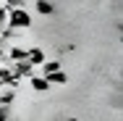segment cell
<instances>
[{"mask_svg":"<svg viewBox=\"0 0 123 121\" xmlns=\"http://www.w3.org/2000/svg\"><path fill=\"white\" fill-rule=\"evenodd\" d=\"M45 79H47V84H50V87H52V84H66V82H68V74L60 69V71L50 74V76H45Z\"/></svg>","mask_w":123,"mask_h":121,"instance_id":"9","label":"cell"},{"mask_svg":"<svg viewBox=\"0 0 123 121\" xmlns=\"http://www.w3.org/2000/svg\"><path fill=\"white\" fill-rule=\"evenodd\" d=\"M45 61H47V55H45L42 48H29L26 50V63H29L31 69H34V66H42Z\"/></svg>","mask_w":123,"mask_h":121,"instance_id":"2","label":"cell"},{"mask_svg":"<svg viewBox=\"0 0 123 121\" xmlns=\"http://www.w3.org/2000/svg\"><path fill=\"white\" fill-rule=\"evenodd\" d=\"M34 11H37V13H42V16H52V13H55V3L39 0V3H34Z\"/></svg>","mask_w":123,"mask_h":121,"instance_id":"8","label":"cell"},{"mask_svg":"<svg viewBox=\"0 0 123 121\" xmlns=\"http://www.w3.org/2000/svg\"><path fill=\"white\" fill-rule=\"evenodd\" d=\"M55 71H60V61H45L42 63V76H50Z\"/></svg>","mask_w":123,"mask_h":121,"instance_id":"10","label":"cell"},{"mask_svg":"<svg viewBox=\"0 0 123 121\" xmlns=\"http://www.w3.org/2000/svg\"><path fill=\"white\" fill-rule=\"evenodd\" d=\"M0 121H13V113H11V108L0 105Z\"/></svg>","mask_w":123,"mask_h":121,"instance_id":"12","label":"cell"},{"mask_svg":"<svg viewBox=\"0 0 123 121\" xmlns=\"http://www.w3.org/2000/svg\"><path fill=\"white\" fill-rule=\"evenodd\" d=\"M13 100H16V90H11V87H3V90H0V105L11 108Z\"/></svg>","mask_w":123,"mask_h":121,"instance_id":"7","label":"cell"},{"mask_svg":"<svg viewBox=\"0 0 123 121\" xmlns=\"http://www.w3.org/2000/svg\"><path fill=\"white\" fill-rule=\"evenodd\" d=\"M8 26L21 32L31 26V13H26V8H16V11H8Z\"/></svg>","mask_w":123,"mask_h":121,"instance_id":"1","label":"cell"},{"mask_svg":"<svg viewBox=\"0 0 123 121\" xmlns=\"http://www.w3.org/2000/svg\"><path fill=\"white\" fill-rule=\"evenodd\" d=\"M5 58H8L11 63H21V61H26V50L18 48V45H11V48L5 50Z\"/></svg>","mask_w":123,"mask_h":121,"instance_id":"5","label":"cell"},{"mask_svg":"<svg viewBox=\"0 0 123 121\" xmlns=\"http://www.w3.org/2000/svg\"><path fill=\"white\" fill-rule=\"evenodd\" d=\"M5 26H8V11H5V8H3V3H0V32H3Z\"/></svg>","mask_w":123,"mask_h":121,"instance_id":"11","label":"cell"},{"mask_svg":"<svg viewBox=\"0 0 123 121\" xmlns=\"http://www.w3.org/2000/svg\"><path fill=\"white\" fill-rule=\"evenodd\" d=\"M8 69L13 71V76H16V79H21V76H29V79H31V76H34V69H31L26 61H21V63H11Z\"/></svg>","mask_w":123,"mask_h":121,"instance_id":"4","label":"cell"},{"mask_svg":"<svg viewBox=\"0 0 123 121\" xmlns=\"http://www.w3.org/2000/svg\"><path fill=\"white\" fill-rule=\"evenodd\" d=\"M29 84H31V90L37 92V95H45V92H50V84L45 76H31L29 79Z\"/></svg>","mask_w":123,"mask_h":121,"instance_id":"6","label":"cell"},{"mask_svg":"<svg viewBox=\"0 0 123 121\" xmlns=\"http://www.w3.org/2000/svg\"><path fill=\"white\" fill-rule=\"evenodd\" d=\"M18 82H21V79H16V76H13V71H11L8 66H0V90H3V87L16 90V87H18Z\"/></svg>","mask_w":123,"mask_h":121,"instance_id":"3","label":"cell"}]
</instances>
